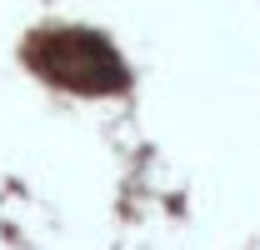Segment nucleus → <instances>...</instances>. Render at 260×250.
<instances>
[{"instance_id": "nucleus-1", "label": "nucleus", "mask_w": 260, "mask_h": 250, "mask_svg": "<svg viewBox=\"0 0 260 250\" xmlns=\"http://www.w3.org/2000/svg\"><path fill=\"white\" fill-rule=\"evenodd\" d=\"M110 45L100 40L95 30H55L45 35V55H30L50 80H60V85H75V90H95V80H90V55H105Z\"/></svg>"}]
</instances>
